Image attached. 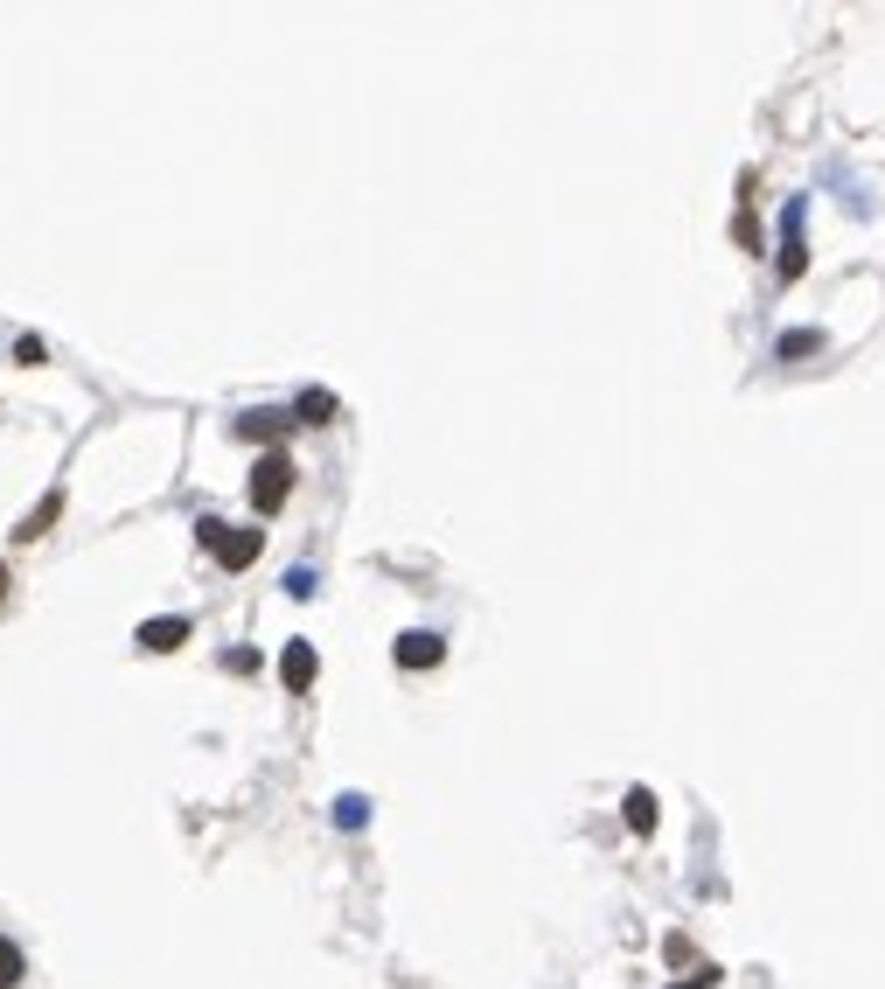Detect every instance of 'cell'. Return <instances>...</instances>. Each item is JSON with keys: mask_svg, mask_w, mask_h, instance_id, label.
<instances>
[{"mask_svg": "<svg viewBox=\"0 0 885 989\" xmlns=\"http://www.w3.org/2000/svg\"><path fill=\"white\" fill-rule=\"evenodd\" d=\"M287 494H293V461H287V453H258V474H252V509H258V516H272V509L279 502H287Z\"/></svg>", "mask_w": 885, "mask_h": 989, "instance_id": "obj_2", "label": "cell"}, {"mask_svg": "<svg viewBox=\"0 0 885 989\" xmlns=\"http://www.w3.org/2000/svg\"><path fill=\"white\" fill-rule=\"evenodd\" d=\"M56 516H63V494H49V502H43V509H35V516H28L22 530H14V544H35V537H43V530H49Z\"/></svg>", "mask_w": 885, "mask_h": 989, "instance_id": "obj_7", "label": "cell"}, {"mask_svg": "<svg viewBox=\"0 0 885 989\" xmlns=\"http://www.w3.org/2000/svg\"><path fill=\"white\" fill-rule=\"evenodd\" d=\"M196 530H202V544L217 550V565H223V572H244V565L258 558V544H266L258 530H231V523H217V516H202Z\"/></svg>", "mask_w": 885, "mask_h": 989, "instance_id": "obj_1", "label": "cell"}, {"mask_svg": "<svg viewBox=\"0 0 885 989\" xmlns=\"http://www.w3.org/2000/svg\"><path fill=\"white\" fill-rule=\"evenodd\" d=\"M440 655H446V641H440V635H426V627L398 635V670H432Z\"/></svg>", "mask_w": 885, "mask_h": 989, "instance_id": "obj_3", "label": "cell"}, {"mask_svg": "<svg viewBox=\"0 0 885 989\" xmlns=\"http://www.w3.org/2000/svg\"><path fill=\"white\" fill-rule=\"evenodd\" d=\"M188 641V620L182 614H161V620H140V649H154V655H175Z\"/></svg>", "mask_w": 885, "mask_h": 989, "instance_id": "obj_4", "label": "cell"}, {"mask_svg": "<svg viewBox=\"0 0 885 989\" xmlns=\"http://www.w3.org/2000/svg\"><path fill=\"white\" fill-rule=\"evenodd\" d=\"M14 982H22V947L0 941V989H14Z\"/></svg>", "mask_w": 885, "mask_h": 989, "instance_id": "obj_11", "label": "cell"}, {"mask_svg": "<svg viewBox=\"0 0 885 989\" xmlns=\"http://www.w3.org/2000/svg\"><path fill=\"white\" fill-rule=\"evenodd\" d=\"M628 829H634V836L655 829V794H649V788H628Z\"/></svg>", "mask_w": 885, "mask_h": 989, "instance_id": "obj_6", "label": "cell"}, {"mask_svg": "<svg viewBox=\"0 0 885 989\" xmlns=\"http://www.w3.org/2000/svg\"><path fill=\"white\" fill-rule=\"evenodd\" d=\"M808 272V252H802V231H788V244H781V279H802Z\"/></svg>", "mask_w": 885, "mask_h": 989, "instance_id": "obj_9", "label": "cell"}, {"mask_svg": "<svg viewBox=\"0 0 885 989\" xmlns=\"http://www.w3.org/2000/svg\"><path fill=\"white\" fill-rule=\"evenodd\" d=\"M0 593H8V565H0Z\"/></svg>", "mask_w": 885, "mask_h": 989, "instance_id": "obj_13", "label": "cell"}, {"mask_svg": "<svg viewBox=\"0 0 885 989\" xmlns=\"http://www.w3.org/2000/svg\"><path fill=\"white\" fill-rule=\"evenodd\" d=\"M244 432H252V440H272V432H287V411H252Z\"/></svg>", "mask_w": 885, "mask_h": 989, "instance_id": "obj_10", "label": "cell"}, {"mask_svg": "<svg viewBox=\"0 0 885 989\" xmlns=\"http://www.w3.org/2000/svg\"><path fill=\"white\" fill-rule=\"evenodd\" d=\"M808 349H823V335H781V363L788 356H808Z\"/></svg>", "mask_w": 885, "mask_h": 989, "instance_id": "obj_12", "label": "cell"}, {"mask_svg": "<svg viewBox=\"0 0 885 989\" xmlns=\"http://www.w3.org/2000/svg\"><path fill=\"white\" fill-rule=\"evenodd\" d=\"M314 670H322V662H314V641H287V655H279V683H287V690H307Z\"/></svg>", "mask_w": 885, "mask_h": 989, "instance_id": "obj_5", "label": "cell"}, {"mask_svg": "<svg viewBox=\"0 0 885 989\" xmlns=\"http://www.w3.org/2000/svg\"><path fill=\"white\" fill-rule=\"evenodd\" d=\"M300 418H307V426H328V418H335V397L328 391H300V405H293Z\"/></svg>", "mask_w": 885, "mask_h": 989, "instance_id": "obj_8", "label": "cell"}]
</instances>
